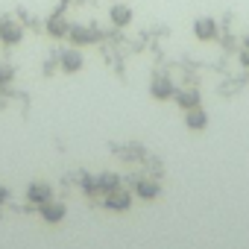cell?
<instances>
[{
  "instance_id": "1",
  "label": "cell",
  "mask_w": 249,
  "mask_h": 249,
  "mask_svg": "<svg viewBox=\"0 0 249 249\" xmlns=\"http://www.w3.org/2000/svg\"><path fill=\"white\" fill-rule=\"evenodd\" d=\"M24 41V27L18 21H0V44L15 47Z\"/></svg>"
},
{
  "instance_id": "2",
  "label": "cell",
  "mask_w": 249,
  "mask_h": 249,
  "mask_svg": "<svg viewBox=\"0 0 249 249\" xmlns=\"http://www.w3.org/2000/svg\"><path fill=\"white\" fill-rule=\"evenodd\" d=\"M150 94H153V100H170V97L176 94L173 79H170L167 73H156L153 82H150Z\"/></svg>"
},
{
  "instance_id": "3",
  "label": "cell",
  "mask_w": 249,
  "mask_h": 249,
  "mask_svg": "<svg viewBox=\"0 0 249 249\" xmlns=\"http://www.w3.org/2000/svg\"><path fill=\"white\" fill-rule=\"evenodd\" d=\"M82 65H85V59H82L79 47H68V50H62V56H59V68H62L65 73H79Z\"/></svg>"
},
{
  "instance_id": "4",
  "label": "cell",
  "mask_w": 249,
  "mask_h": 249,
  "mask_svg": "<svg viewBox=\"0 0 249 249\" xmlns=\"http://www.w3.org/2000/svg\"><path fill=\"white\" fill-rule=\"evenodd\" d=\"M68 38H71V44L85 47V44H94V41H97V30H94V27H82V24H71Z\"/></svg>"
},
{
  "instance_id": "5",
  "label": "cell",
  "mask_w": 249,
  "mask_h": 249,
  "mask_svg": "<svg viewBox=\"0 0 249 249\" xmlns=\"http://www.w3.org/2000/svg\"><path fill=\"white\" fill-rule=\"evenodd\" d=\"M129 205H132V196L123 188H114V191L106 194V208L108 211H129Z\"/></svg>"
},
{
  "instance_id": "6",
  "label": "cell",
  "mask_w": 249,
  "mask_h": 249,
  "mask_svg": "<svg viewBox=\"0 0 249 249\" xmlns=\"http://www.w3.org/2000/svg\"><path fill=\"white\" fill-rule=\"evenodd\" d=\"M194 36L199 41H214L217 38V21L214 18H196L194 21Z\"/></svg>"
},
{
  "instance_id": "7",
  "label": "cell",
  "mask_w": 249,
  "mask_h": 249,
  "mask_svg": "<svg viewBox=\"0 0 249 249\" xmlns=\"http://www.w3.org/2000/svg\"><path fill=\"white\" fill-rule=\"evenodd\" d=\"M27 199L36 202V205H44L47 199H53V188H50L47 182H33V185L27 188Z\"/></svg>"
},
{
  "instance_id": "8",
  "label": "cell",
  "mask_w": 249,
  "mask_h": 249,
  "mask_svg": "<svg viewBox=\"0 0 249 249\" xmlns=\"http://www.w3.org/2000/svg\"><path fill=\"white\" fill-rule=\"evenodd\" d=\"M108 21H111L114 27H129V24H132V9H129L126 3H114V6L108 9Z\"/></svg>"
},
{
  "instance_id": "9",
  "label": "cell",
  "mask_w": 249,
  "mask_h": 249,
  "mask_svg": "<svg viewBox=\"0 0 249 249\" xmlns=\"http://www.w3.org/2000/svg\"><path fill=\"white\" fill-rule=\"evenodd\" d=\"M185 126H188V129H194V132H202V129L208 126V114H205L199 106L188 108V114H185Z\"/></svg>"
},
{
  "instance_id": "10",
  "label": "cell",
  "mask_w": 249,
  "mask_h": 249,
  "mask_svg": "<svg viewBox=\"0 0 249 249\" xmlns=\"http://www.w3.org/2000/svg\"><path fill=\"white\" fill-rule=\"evenodd\" d=\"M47 33H50L53 38H68V33H71V21H65L62 15H53V18H47Z\"/></svg>"
},
{
  "instance_id": "11",
  "label": "cell",
  "mask_w": 249,
  "mask_h": 249,
  "mask_svg": "<svg viewBox=\"0 0 249 249\" xmlns=\"http://www.w3.org/2000/svg\"><path fill=\"white\" fill-rule=\"evenodd\" d=\"M173 100L188 111V108H194V106H199V91L196 88H179L176 94H173Z\"/></svg>"
},
{
  "instance_id": "12",
  "label": "cell",
  "mask_w": 249,
  "mask_h": 249,
  "mask_svg": "<svg viewBox=\"0 0 249 249\" xmlns=\"http://www.w3.org/2000/svg\"><path fill=\"white\" fill-rule=\"evenodd\" d=\"M41 217H44L47 223H62V220H65V205H62V202L47 199V202L41 205Z\"/></svg>"
},
{
  "instance_id": "13",
  "label": "cell",
  "mask_w": 249,
  "mask_h": 249,
  "mask_svg": "<svg viewBox=\"0 0 249 249\" xmlns=\"http://www.w3.org/2000/svg\"><path fill=\"white\" fill-rule=\"evenodd\" d=\"M135 194H138L141 199H156V196L161 194V188H159L153 179H141V182L135 185Z\"/></svg>"
},
{
  "instance_id": "14",
  "label": "cell",
  "mask_w": 249,
  "mask_h": 249,
  "mask_svg": "<svg viewBox=\"0 0 249 249\" xmlns=\"http://www.w3.org/2000/svg\"><path fill=\"white\" fill-rule=\"evenodd\" d=\"M97 182H100V191H106V194L114 191V188H120V179H117L114 173H106V176H100Z\"/></svg>"
},
{
  "instance_id": "15",
  "label": "cell",
  "mask_w": 249,
  "mask_h": 249,
  "mask_svg": "<svg viewBox=\"0 0 249 249\" xmlns=\"http://www.w3.org/2000/svg\"><path fill=\"white\" fill-rule=\"evenodd\" d=\"M15 79V68L9 62H0V85H9Z\"/></svg>"
},
{
  "instance_id": "16",
  "label": "cell",
  "mask_w": 249,
  "mask_h": 249,
  "mask_svg": "<svg viewBox=\"0 0 249 249\" xmlns=\"http://www.w3.org/2000/svg\"><path fill=\"white\" fill-rule=\"evenodd\" d=\"M82 191H85V194H97V191H100V182H97L94 176H82Z\"/></svg>"
},
{
  "instance_id": "17",
  "label": "cell",
  "mask_w": 249,
  "mask_h": 249,
  "mask_svg": "<svg viewBox=\"0 0 249 249\" xmlns=\"http://www.w3.org/2000/svg\"><path fill=\"white\" fill-rule=\"evenodd\" d=\"M240 65H243V68H249V47H243V50H240Z\"/></svg>"
},
{
  "instance_id": "18",
  "label": "cell",
  "mask_w": 249,
  "mask_h": 249,
  "mask_svg": "<svg viewBox=\"0 0 249 249\" xmlns=\"http://www.w3.org/2000/svg\"><path fill=\"white\" fill-rule=\"evenodd\" d=\"M56 71V62H44V73H53Z\"/></svg>"
},
{
  "instance_id": "19",
  "label": "cell",
  "mask_w": 249,
  "mask_h": 249,
  "mask_svg": "<svg viewBox=\"0 0 249 249\" xmlns=\"http://www.w3.org/2000/svg\"><path fill=\"white\" fill-rule=\"evenodd\" d=\"M3 202H6V188L0 185V205H3Z\"/></svg>"
},
{
  "instance_id": "20",
  "label": "cell",
  "mask_w": 249,
  "mask_h": 249,
  "mask_svg": "<svg viewBox=\"0 0 249 249\" xmlns=\"http://www.w3.org/2000/svg\"><path fill=\"white\" fill-rule=\"evenodd\" d=\"M246 47H249V36H246Z\"/></svg>"
}]
</instances>
